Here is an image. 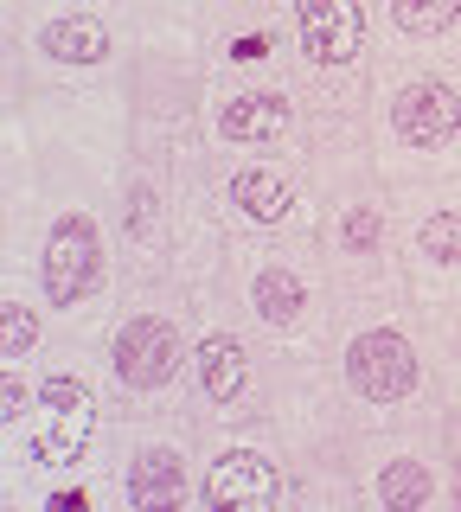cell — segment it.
Here are the masks:
<instances>
[{"mask_svg": "<svg viewBox=\"0 0 461 512\" xmlns=\"http://www.w3.org/2000/svg\"><path fill=\"white\" fill-rule=\"evenodd\" d=\"M135 148L122 90L7 84L0 109V269L45 295L52 327L103 340L122 301L116 199Z\"/></svg>", "mask_w": 461, "mask_h": 512, "instance_id": "cell-1", "label": "cell"}, {"mask_svg": "<svg viewBox=\"0 0 461 512\" xmlns=\"http://www.w3.org/2000/svg\"><path fill=\"white\" fill-rule=\"evenodd\" d=\"M314 244L340 295H410L397 256V186L385 180L365 116H314Z\"/></svg>", "mask_w": 461, "mask_h": 512, "instance_id": "cell-2", "label": "cell"}, {"mask_svg": "<svg viewBox=\"0 0 461 512\" xmlns=\"http://www.w3.org/2000/svg\"><path fill=\"white\" fill-rule=\"evenodd\" d=\"M109 429H116V397L97 340L58 333L33 359V416L20 429H0V506L33 512L45 480L103 461Z\"/></svg>", "mask_w": 461, "mask_h": 512, "instance_id": "cell-3", "label": "cell"}, {"mask_svg": "<svg viewBox=\"0 0 461 512\" xmlns=\"http://www.w3.org/2000/svg\"><path fill=\"white\" fill-rule=\"evenodd\" d=\"M327 372L340 384V397L353 404L359 429L442 416V391H436V372H429L423 320L410 295H340Z\"/></svg>", "mask_w": 461, "mask_h": 512, "instance_id": "cell-4", "label": "cell"}, {"mask_svg": "<svg viewBox=\"0 0 461 512\" xmlns=\"http://www.w3.org/2000/svg\"><path fill=\"white\" fill-rule=\"evenodd\" d=\"M359 116L391 186L449 180V173H461V58L378 52Z\"/></svg>", "mask_w": 461, "mask_h": 512, "instance_id": "cell-5", "label": "cell"}, {"mask_svg": "<svg viewBox=\"0 0 461 512\" xmlns=\"http://www.w3.org/2000/svg\"><path fill=\"white\" fill-rule=\"evenodd\" d=\"M7 84L122 90L129 7L122 0H0Z\"/></svg>", "mask_w": 461, "mask_h": 512, "instance_id": "cell-6", "label": "cell"}, {"mask_svg": "<svg viewBox=\"0 0 461 512\" xmlns=\"http://www.w3.org/2000/svg\"><path fill=\"white\" fill-rule=\"evenodd\" d=\"M129 7V71L122 96L135 141L173 148L199 135L212 64H205V0H122Z\"/></svg>", "mask_w": 461, "mask_h": 512, "instance_id": "cell-7", "label": "cell"}, {"mask_svg": "<svg viewBox=\"0 0 461 512\" xmlns=\"http://www.w3.org/2000/svg\"><path fill=\"white\" fill-rule=\"evenodd\" d=\"M225 295L269 352L327 359L340 288H333L314 237H231Z\"/></svg>", "mask_w": 461, "mask_h": 512, "instance_id": "cell-8", "label": "cell"}, {"mask_svg": "<svg viewBox=\"0 0 461 512\" xmlns=\"http://www.w3.org/2000/svg\"><path fill=\"white\" fill-rule=\"evenodd\" d=\"M269 429L295 461V512H359V416L340 397L327 359L276 352L269 378Z\"/></svg>", "mask_w": 461, "mask_h": 512, "instance_id": "cell-9", "label": "cell"}, {"mask_svg": "<svg viewBox=\"0 0 461 512\" xmlns=\"http://www.w3.org/2000/svg\"><path fill=\"white\" fill-rule=\"evenodd\" d=\"M193 288L180 276L122 282L97 359L122 416L141 410H186V365H193Z\"/></svg>", "mask_w": 461, "mask_h": 512, "instance_id": "cell-10", "label": "cell"}, {"mask_svg": "<svg viewBox=\"0 0 461 512\" xmlns=\"http://www.w3.org/2000/svg\"><path fill=\"white\" fill-rule=\"evenodd\" d=\"M289 77L314 116H359L378 71V0H282Z\"/></svg>", "mask_w": 461, "mask_h": 512, "instance_id": "cell-11", "label": "cell"}, {"mask_svg": "<svg viewBox=\"0 0 461 512\" xmlns=\"http://www.w3.org/2000/svg\"><path fill=\"white\" fill-rule=\"evenodd\" d=\"M193 365H186V410L199 429H237L257 423L269 410V378H276V352L244 327L231 308L225 282L193 295Z\"/></svg>", "mask_w": 461, "mask_h": 512, "instance_id": "cell-12", "label": "cell"}, {"mask_svg": "<svg viewBox=\"0 0 461 512\" xmlns=\"http://www.w3.org/2000/svg\"><path fill=\"white\" fill-rule=\"evenodd\" d=\"M199 461L205 429L193 410H141L109 429L103 468L116 480L122 512H199Z\"/></svg>", "mask_w": 461, "mask_h": 512, "instance_id": "cell-13", "label": "cell"}, {"mask_svg": "<svg viewBox=\"0 0 461 512\" xmlns=\"http://www.w3.org/2000/svg\"><path fill=\"white\" fill-rule=\"evenodd\" d=\"M212 199L231 237H314L308 154H212Z\"/></svg>", "mask_w": 461, "mask_h": 512, "instance_id": "cell-14", "label": "cell"}, {"mask_svg": "<svg viewBox=\"0 0 461 512\" xmlns=\"http://www.w3.org/2000/svg\"><path fill=\"white\" fill-rule=\"evenodd\" d=\"M199 135L212 154H308L314 109L295 77H212Z\"/></svg>", "mask_w": 461, "mask_h": 512, "instance_id": "cell-15", "label": "cell"}, {"mask_svg": "<svg viewBox=\"0 0 461 512\" xmlns=\"http://www.w3.org/2000/svg\"><path fill=\"white\" fill-rule=\"evenodd\" d=\"M359 512H449V448H442V416L429 423H391L359 429Z\"/></svg>", "mask_w": 461, "mask_h": 512, "instance_id": "cell-16", "label": "cell"}, {"mask_svg": "<svg viewBox=\"0 0 461 512\" xmlns=\"http://www.w3.org/2000/svg\"><path fill=\"white\" fill-rule=\"evenodd\" d=\"M199 512H295V461L269 416L237 429H205Z\"/></svg>", "mask_w": 461, "mask_h": 512, "instance_id": "cell-17", "label": "cell"}, {"mask_svg": "<svg viewBox=\"0 0 461 512\" xmlns=\"http://www.w3.org/2000/svg\"><path fill=\"white\" fill-rule=\"evenodd\" d=\"M180 148V141H173ZM173 148L135 141L122 167L116 199V244H122V282H161L173 276L180 250V186H173Z\"/></svg>", "mask_w": 461, "mask_h": 512, "instance_id": "cell-18", "label": "cell"}, {"mask_svg": "<svg viewBox=\"0 0 461 512\" xmlns=\"http://www.w3.org/2000/svg\"><path fill=\"white\" fill-rule=\"evenodd\" d=\"M397 256L417 308L461 295V173L397 186Z\"/></svg>", "mask_w": 461, "mask_h": 512, "instance_id": "cell-19", "label": "cell"}, {"mask_svg": "<svg viewBox=\"0 0 461 512\" xmlns=\"http://www.w3.org/2000/svg\"><path fill=\"white\" fill-rule=\"evenodd\" d=\"M378 45L391 58H461V0H378Z\"/></svg>", "mask_w": 461, "mask_h": 512, "instance_id": "cell-20", "label": "cell"}, {"mask_svg": "<svg viewBox=\"0 0 461 512\" xmlns=\"http://www.w3.org/2000/svg\"><path fill=\"white\" fill-rule=\"evenodd\" d=\"M58 340L52 308L20 269H0V365H33Z\"/></svg>", "mask_w": 461, "mask_h": 512, "instance_id": "cell-21", "label": "cell"}, {"mask_svg": "<svg viewBox=\"0 0 461 512\" xmlns=\"http://www.w3.org/2000/svg\"><path fill=\"white\" fill-rule=\"evenodd\" d=\"M423 346H429V372H436L442 410H461V295L455 301H423Z\"/></svg>", "mask_w": 461, "mask_h": 512, "instance_id": "cell-22", "label": "cell"}, {"mask_svg": "<svg viewBox=\"0 0 461 512\" xmlns=\"http://www.w3.org/2000/svg\"><path fill=\"white\" fill-rule=\"evenodd\" d=\"M442 448H449V512H461V410H442Z\"/></svg>", "mask_w": 461, "mask_h": 512, "instance_id": "cell-23", "label": "cell"}]
</instances>
